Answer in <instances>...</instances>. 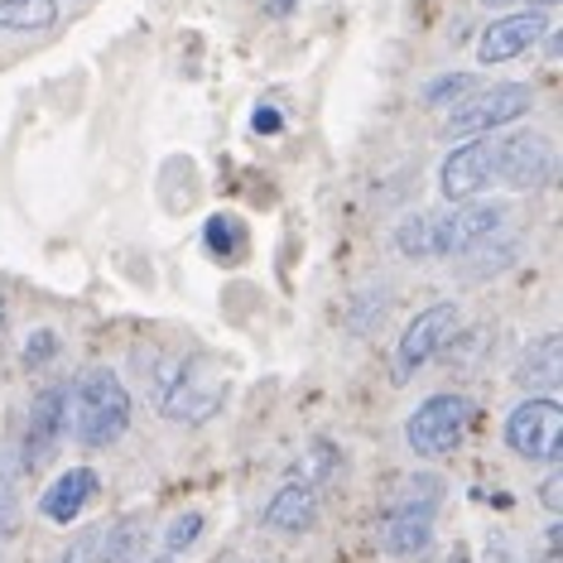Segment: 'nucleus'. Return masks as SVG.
Listing matches in <instances>:
<instances>
[{
    "label": "nucleus",
    "instance_id": "obj_32",
    "mask_svg": "<svg viewBox=\"0 0 563 563\" xmlns=\"http://www.w3.org/2000/svg\"><path fill=\"white\" fill-rule=\"evenodd\" d=\"M534 5H540V10H544V5H554V0H534Z\"/></svg>",
    "mask_w": 563,
    "mask_h": 563
},
{
    "label": "nucleus",
    "instance_id": "obj_6",
    "mask_svg": "<svg viewBox=\"0 0 563 563\" xmlns=\"http://www.w3.org/2000/svg\"><path fill=\"white\" fill-rule=\"evenodd\" d=\"M530 107H534V92L525 82H496V87H486V92H472L457 101V107L448 111L443 135H453V140L492 135V131H501V125L520 121Z\"/></svg>",
    "mask_w": 563,
    "mask_h": 563
},
{
    "label": "nucleus",
    "instance_id": "obj_3",
    "mask_svg": "<svg viewBox=\"0 0 563 563\" xmlns=\"http://www.w3.org/2000/svg\"><path fill=\"white\" fill-rule=\"evenodd\" d=\"M222 400H227V371L208 362V356H188V362L174 366L169 386H164L155 405L169 424H208L222 409Z\"/></svg>",
    "mask_w": 563,
    "mask_h": 563
},
{
    "label": "nucleus",
    "instance_id": "obj_20",
    "mask_svg": "<svg viewBox=\"0 0 563 563\" xmlns=\"http://www.w3.org/2000/svg\"><path fill=\"white\" fill-rule=\"evenodd\" d=\"M20 457L0 453V540H10L20 525Z\"/></svg>",
    "mask_w": 563,
    "mask_h": 563
},
{
    "label": "nucleus",
    "instance_id": "obj_10",
    "mask_svg": "<svg viewBox=\"0 0 563 563\" xmlns=\"http://www.w3.org/2000/svg\"><path fill=\"white\" fill-rule=\"evenodd\" d=\"M63 429H68V390L63 386H44L34 395L30 415H24V453H20V467L34 472L48 463V453L58 448Z\"/></svg>",
    "mask_w": 563,
    "mask_h": 563
},
{
    "label": "nucleus",
    "instance_id": "obj_12",
    "mask_svg": "<svg viewBox=\"0 0 563 563\" xmlns=\"http://www.w3.org/2000/svg\"><path fill=\"white\" fill-rule=\"evenodd\" d=\"M549 34V15L540 5H530V10H516V15H501V20H492L482 30V40H477V58L482 63H510V58H520L525 48H534Z\"/></svg>",
    "mask_w": 563,
    "mask_h": 563
},
{
    "label": "nucleus",
    "instance_id": "obj_34",
    "mask_svg": "<svg viewBox=\"0 0 563 563\" xmlns=\"http://www.w3.org/2000/svg\"><path fill=\"white\" fill-rule=\"evenodd\" d=\"M540 563H549V559H540Z\"/></svg>",
    "mask_w": 563,
    "mask_h": 563
},
{
    "label": "nucleus",
    "instance_id": "obj_16",
    "mask_svg": "<svg viewBox=\"0 0 563 563\" xmlns=\"http://www.w3.org/2000/svg\"><path fill=\"white\" fill-rule=\"evenodd\" d=\"M140 559H145V525L135 516L87 534V563H140Z\"/></svg>",
    "mask_w": 563,
    "mask_h": 563
},
{
    "label": "nucleus",
    "instance_id": "obj_5",
    "mask_svg": "<svg viewBox=\"0 0 563 563\" xmlns=\"http://www.w3.org/2000/svg\"><path fill=\"white\" fill-rule=\"evenodd\" d=\"M506 448L525 463H559L563 457V405L554 395H525L506 419Z\"/></svg>",
    "mask_w": 563,
    "mask_h": 563
},
{
    "label": "nucleus",
    "instance_id": "obj_31",
    "mask_svg": "<svg viewBox=\"0 0 563 563\" xmlns=\"http://www.w3.org/2000/svg\"><path fill=\"white\" fill-rule=\"evenodd\" d=\"M275 10H279V15H285V10H289V0H275Z\"/></svg>",
    "mask_w": 563,
    "mask_h": 563
},
{
    "label": "nucleus",
    "instance_id": "obj_15",
    "mask_svg": "<svg viewBox=\"0 0 563 563\" xmlns=\"http://www.w3.org/2000/svg\"><path fill=\"white\" fill-rule=\"evenodd\" d=\"M97 496V472L92 467H68L63 477H54L40 496V516L54 525H73L82 516V506Z\"/></svg>",
    "mask_w": 563,
    "mask_h": 563
},
{
    "label": "nucleus",
    "instance_id": "obj_25",
    "mask_svg": "<svg viewBox=\"0 0 563 563\" xmlns=\"http://www.w3.org/2000/svg\"><path fill=\"white\" fill-rule=\"evenodd\" d=\"M386 318V294L380 289H362L356 294V309H352V332H371Z\"/></svg>",
    "mask_w": 563,
    "mask_h": 563
},
{
    "label": "nucleus",
    "instance_id": "obj_9",
    "mask_svg": "<svg viewBox=\"0 0 563 563\" xmlns=\"http://www.w3.org/2000/svg\"><path fill=\"white\" fill-rule=\"evenodd\" d=\"M506 217H510L506 202H463L457 212H443V217L429 212V255H433V261L467 255L477 241L501 232Z\"/></svg>",
    "mask_w": 563,
    "mask_h": 563
},
{
    "label": "nucleus",
    "instance_id": "obj_27",
    "mask_svg": "<svg viewBox=\"0 0 563 563\" xmlns=\"http://www.w3.org/2000/svg\"><path fill=\"white\" fill-rule=\"evenodd\" d=\"M540 501H544L549 516H559L563 510V467L559 463H549V477L540 482Z\"/></svg>",
    "mask_w": 563,
    "mask_h": 563
},
{
    "label": "nucleus",
    "instance_id": "obj_29",
    "mask_svg": "<svg viewBox=\"0 0 563 563\" xmlns=\"http://www.w3.org/2000/svg\"><path fill=\"white\" fill-rule=\"evenodd\" d=\"M58 563H87V540H82V544H73V549H68V554H63Z\"/></svg>",
    "mask_w": 563,
    "mask_h": 563
},
{
    "label": "nucleus",
    "instance_id": "obj_28",
    "mask_svg": "<svg viewBox=\"0 0 563 563\" xmlns=\"http://www.w3.org/2000/svg\"><path fill=\"white\" fill-rule=\"evenodd\" d=\"M251 125H255L261 135H275V131H279V111H275V107H255Z\"/></svg>",
    "mask_w": 563,
    "mask_h": 563
},
{
    "label": "nucleus",
    "instance_id": "obj_24",
    "mask_svg": "<svg viewBox=\"0 0 563 563\" xmlns=\"http://www.w3.org/2000/svg\"><path fill=\"white\" fill-rule=\"evenodd\" d=\"M202 525H208V520H202V510H184V516H174L169 530H164V549H159V554L178 559V554H184V549L202 534Z\"/></svg>",
    "mask_w": 563,
    "mask_h": 563
},
{
    "label": "nucleus",
    "instance_id": "obj_17",
    "mask_svg": "<svg viewBox=\"0 0 563 563\" xmlns=\"http://www.w3.org/2000/svg\"><path fill=\"white\" fill-rule=\"evenodd\" d=\"M58 20V0H0V30L34 34Z\"/></svg>",
    "mask_w": 563,
    "mask_h": 563
},
{
    "label": "nucleus",
    "instance_id": "obj_22",
    "mask_svg": "<svg viewBox=\"0 0 563 563\" xmlns=\"http://www.w3.org/2000/svg\"><path fill=\"white\" fill-rule=\"evenodd\" d=\"M467 255H477V261L467 265V275H496V271H506L510 261H516V241H501V232L496 236H486V241H477V246H472Z\"/></svg>",
    "mask_w": 563,
    "mask_h": 563
},
{
    "label": "nucleus",
    "instance_id": "obj_30",
    "mask_svg": "<svg viewBox=\"0 0 563 563\" xmlns=\"http://www.w3.org/2000/svg\"><path fill=\"white\" fill-rule=\"evenodd\" d=\"M140 563H174L169 554H155V559H140Z\"/></svg>",
    "mask_w": 563,
    "mask_h": 563
},
{
    "label": "nucleus",
    "instance_id": "obj_19",
    "mask_svg": "<svg viewBox=\"0 0 563 563\" xmlns=\"http://www.w3.org/2000/svg\"><path fill=\"white\" fill-rule=\"evenodd\" d=\"M332 472H338V443L313 439L309 448H303L299 463H294L289 477H294V482H309V486H318V492H323V486L332 482Z\"/></svg>",
    "mask_w": 563,
    "mask_h": 563
},
{
    "label": "nucleus",
    "instance_id": "obj_23",
    "mask_svg": "<svg viewBox=\"0 0 563 563\" xmlns=\"http://www.w3.org/2000/svg\"><path fill=\"white\" fill-rule=\"evenodd\" d=\"M477 92V78L472 73H443V78H433L424 87V107H457L463 97Z\"/></svg>",
    "mask_w": 563,
    "mask_h": 563
},
{
    "label": "nucleus",
    "instance_id": "obj_11",
    "mask_svg": "<svg viewBox=\"0 0 563 563\" xmlns=\"http://www.w3.org/2000/svg\"><path fill=\"white\" fill-rule=\"evenodd\" d=\"M486 184H496V164H492V140H467V145L448 150V159L439 164V194L448 202H472Z\"/></svg>",
    "mask_w": 563,
    "mask_h": 563
},
{
    "label": "nucleus",
    "instance_id": "obj_4",
    "mask_svg": "<svg viewBox=\"0 0 563 563\" xmlns=\"http://www.w3.org/2000/svg\"><path fill=\"white\" fill-rule=\"evenodd\" d=\"M467 424H472V400L467 395L439 390L405 419V443H409V453H419V457H448V453L463 448Z\"/></svg>",
    "mask_w": 563,
    "mask_h": 563
},
{
    "label": "nucleus",
    "instance_id": "obj_18",
    "mask_svg": "<svg viewBox=\"0 0 563 563\" xmlns=\"http://www.w3.org/2000/svg\"><path fill=\"white\" fill-rule=\"evenodd\" d=\"M202 241H208L212 261H222V265H236V261H241V251H246V227H241L232 212H217L212 222L202 227Z\"/></svg>",
    "mask_w": 563,
    "mask_h": 563
},
{
    "label": "nucleus",
    "instance_id": "obj_8",
    "mask_svg": "<svg viewBox=\"0 0 563 563\" xmlns=\"http://www.w3.org/2000/svg\"><path fill=\"white\" fill-rule=\"evenodd\" d=\"M492 164H496V178L516 194H534L544 188L559 169V155H554V140L544 131H510L506 140L492 145Z\"/></svg>",
    "mask_w": 563,
    "mask_h": 563
},
{
    "label": "nucleus",
    "instance_id": "obj_26",
    "mask_svg": "<svg viewBox=\"0 0 563 563\" xmlns=\"http://www.w3.org/2000/svg\"><path fill=\"white\" fill-rule=\"evenodd\" d=\"M54 352H58V332L54 328H34L30 338H24V362L30 366H44Z\"/></svg>",
    "mask_w": 563,
    "mask_h": 563
},
{
    "label": "nucleus",
    "instance_id": "obj_13",
    "mask_svg": "<svg viewBox=\"0 0 563 563\" xmlns=\"http://www.w3.org/2000/svg\"><path fill=\"white\" fill-rule=\"evenodd\" d=\"M318 510H323V492L309 482H285L265 506V530L275 534H309L318 525Z\"/></svg>",
    "mask_w": 563,
    "mask_h": 563
},
{
    "label": "nucleus",
    "instance_id": "obj_33",
    "mask_svg": "<svg viewBox=\"0 0 563 563\" xmlns=\"http://www.w3.org/2000/svg\"><path fill=\"white\" fill-rule=\"evenodd\" d=\"M486 5H506V0H486Z\"/></svg>",
    "mask_w": 563,
    "mask_h": 563
},
{
    "label": "nucleus",
    "instance_id": "obj_14",
    "mask_svg": "<svg viewBox=\"0 0 563 563\" xmlns=\"http://www.w3.org/2000/svg\"><path fill=\"white\" fill-rule=\"evenodd\" d=\"M516 386L525 395H554L563 380V338L559 332H540L534 342H525L520 362H516Z\"/></svg>",
    "mask_w": 563,
    "mask_h": 563
},
{
    "label": "nucleus",
    "instance_id": "obj_21",
    "mask_svg": "<svg viewBox=\"0 0 563 563\" xmlns=\"http://www.w3.org/2000/svg\"><path fill=\"white\" fill-rule=\"evenodd\" d=\"M395 251L405 261H433L429 255V212H409L400 227H395Z\"/></svg>",
    "mask_w": 563,
    "mask_h": 563
},
{
    "label": "nucleus",
    "instance_id": "obj_2",
    "mask_svg": "<svg viewBox=\"0 0 563 563\" xmlns=\"http://www.w3.org/2000/svg\"><path fill=\"white\" fill-rule=\"evenodd\" d=\"M439 501H443V482L433 477V472L405 477L390 510H386V525H380V544H386V554H395V559L424 554L429 540H433V520H439Z\"/></svg>",
    "mask_w": 563,
    "mask_h": 563
},
{
    "label": "nucleus",
    "instance_id": "obj_1",
    "mask_svg": "<svg viewBox=\"0 0 563 563\" xmlns=\"http://www.w3.org/2000/svg\"><path fill=\"white\" fill-rule=\"evenodd\" d=\"M68 409L82 448H111L131 429V390L111 366H87L68 395Z\"/></svg>",
    "mask_w": 563,
    "mask_h": 563
},
{
    "label": "nucleus",
    "instance_id": "obj_7",
    "mask_svg": "<svg viewBox=\"0 0 563 563\" xmlns=\"http://www.w3.org/2000/svg\"><path fill=\"white\" fill-rule=\"evenodd\" d=\"M463 332V309L457 303H429L424 313L409 318V328L400 332V347H395V380L419 376L433 356L453 347V338Z\"/></svg>",
    "mask_w": 563,
    "mask_h": 563
}]
</instances>
